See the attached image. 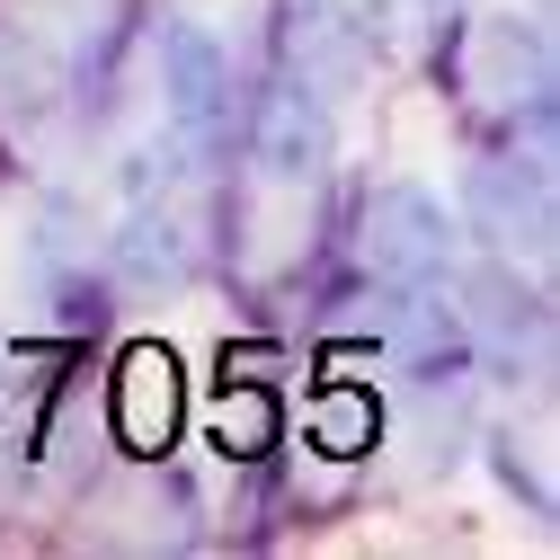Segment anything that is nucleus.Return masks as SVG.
Segmentation results:
<instances>
[{"instance_id": "1", "label": "nucleus", "mask_w": 560, "mask_h": 560, "mask_svg": "<svg viewBox=\"0 0 560 560\" xmlns=\"http://www.w3.org/2000/svg\"><path fill=\"white\" fill-rule=\"evenodd\" d=\"M471 214L499 249H516V241L551 249V178H542V161H489L471 178Z\"/></svg>"}, {"instance_id": "5", "label": "nucleus", "mask_w": 560, "mask_h": 560, "mask_svg": "<svg viewBox=\"0 0 560 560\" xmlns=\"http://www.w3.org/2000/svg\"><path fill=\"white\" fill-rule=\"evenodd\" d=\"M294 54H303V81H357V62H365V36L347 27L338 10H303L294 19Z\"/></svg>"}, {"instance_id": "7", "label": "nucleus", "mask_w": 560, "mask_h": 560, "mask_svg": "<svg viewBox=\"0 0 560 560\" xmlns=\"http://www.w3.org/2000/svg\"><path fill=\"white\" fill-rule=\"evenodd\" d=\"M214 436H223V454H258V445L276 436V400H267L258 374H241V392L223 383V428H214Z\"/></svg>"}, {"instance_id": "8", "label": "nucleus", "mask_w": 560, "mask_h": 560, "mask_svg": "<svg viewBox=\"0 0 560 560\" xmlns=\"http://www.w3.org/2000/svg\"><path fill=\"white\" fill-rule=\"evenodd\" d=\"M312 428H320L329 454H365V445H374V400H365V392H329Z\"/></svg>"}, {"instance_id": "4", "label": "nucleus", "mask_w": 560, "mask_h": 560, "mask_svg": "<svg viewBox=\"0 0 560 560\" xmlns=\"http://www.w3.org/2000/svg\"><path fill=\"white\" fill-rule=\"evenodd\" d=\"M320 152H329V116H320L312 81L267 90V107H258V161H267V178H312Z\"/></svg>"}, {"instance_id": "2", "label": "nucleus", "mask_w": 560, "mask_h": 560, "mask_svg": "<svg viewBox=\"0 0 560 560\" xmlns=\"http://www.w3.org/2000/svg\"><path fill=\"white\" fill-rule=\"evenodd\" d=\"M365 232H374V267L383 276H409V285H428V276H445V249H454V232H445V214L418 187H392L374 214H365Z\"/></svg>"}, {"instance_id": "9", "label": "nucleus", "mask_w": 560, "mask_h": 560, "mask_svg": "<svg viewBox=\"0 0 560 560\" xmlns=\"http://www.w3.org/2000/svg\"><path fill=\"white\" fill-rule=\"evenodd\" d=\"M133 267H143V276H178V223H133Z\"/></svg>"}, {"instance_id": "6", "label": "nucleus", "mask_w": 560, "mask_h": 560, "mask_svg": "<svg viewBox=\"0 0 560 560\" xmlns=\"http://www.w3.org/2000/svg\"><path fill=\"white\" fill-rule=\"evenodd\" d=\"M170 107L187 125H214V107H223V62L205 36H178V54H170Z\"/></svg>"}, {"instance_id": "3", "label": "nucleus", "mask_w": 560, "mask_h": 560, "mask_svg": "<svg viewBox=\"0 0 560 560\" xmlns=\"http://www.w3.org/2000/svg\"><path fill=\"white\" fill-rule=\"evenodd\" d=\"M170 428H178V365H170V347H133L116 365V436L133 454H161Z\"/></svg>"}]
</instances>
